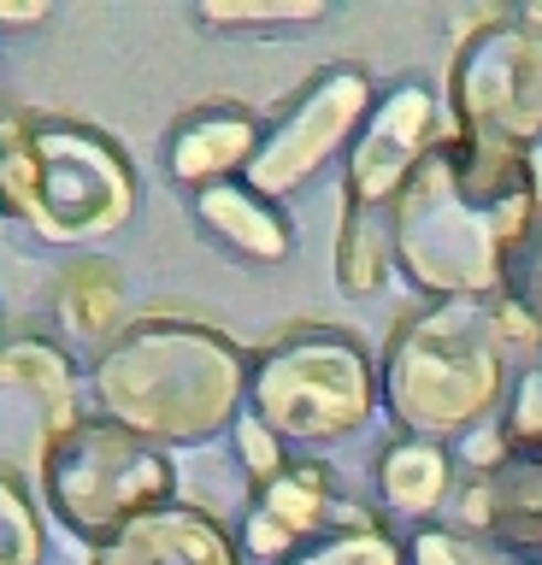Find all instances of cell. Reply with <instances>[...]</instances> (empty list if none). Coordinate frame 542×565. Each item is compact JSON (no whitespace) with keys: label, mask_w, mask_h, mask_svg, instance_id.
Here are the masks:
<instances>
[{"label":"cell","mask_w":542,"mask_h":565,"mask_svg":"<svg viewBox=\"0 0 542 565\" xmlns=\"http://www.w3.org/2000/svg\"><path fill=\"white\" fill-rule=\"evenodd\" d=\"M536 206L531 153L483 148L448 130L390 206L395 265L431 300H496Z\"/></svg>","instance_id":"6da1fadb"},{"label":"cell","mask_w":542,"mask_h":565,"mask_svg":"<svg viewBox=\"0 0 542 565\" xmlns=\"http://www.w3.org/2000/svg\"><path fill=\"white\" fill-rule=\"evenodd\" d=\"M248 353L224 330L195 318H142L95 360L100 418L125 424L153 448H189V441L236 430L248 401Z\"/></svg>","instance_id":"7a4b0ae2"},{"label":"cell","mask_w":542,"mask_h":565,"mask_svg":"<svg viewBox=\"0 0 542 565\" xmlns=\"http://www.w3.org/2000/svg\"><path fill=\"white\" fill-rule=\"evenodd\" d=\"M507 353L496 300H431L395 324L378 395L407 436H466L507 401Z\"/></svg>","instance_id":"3957f363"},{"label":"cell","mask_w":542,"mask_h":565,"mask_svg":"<svg viewBox=\"0 0 542 565\" xmlns=\"http://www.w3.org/2000/svg\"><path fill=\"white\" fill-rule=\"evenodd\" d=\"M0 212L42 242H95L130 224L136 171L89 124L19 113L0 124Z\"/></svg>","instance_id":"277c9868"},{"label":"cell","mask_w":542,"mask_h":565,"mask_svg":"<svg viewBox=\"0 0 542 565\" xmlns=\"http://www.w3.org/2000/svg\"><path fill=\"white\" fill-rule=\"evenodd\" d=\"M378 406V371L348 330L295 324L248 365V413L284 441H337L360 430Z\"/></svg>","instance_id":"5b68a950"},{"label":"cell","mask_w":542,"mask_h":565,"mask_svg":"<svg viewBox=\"0 0 542 565\" xmlns=\"http://www.w3.org/2000/svg\"><path fill=\"white\" fill-rule=\"evenodd\" d=\"M171 489H178V471L166 448L130 436L113 418H83L42 466V494L54 519L95 547L142 512L171 507Z\"/></svg>","instance_id":"8992f818"},{"label":"cell","mask_w":542,"mask_h":565,"mask_svg":"<svg viewBox=\"0 0 542 565\" xmlns=\"http://www.w3.org/2000/svg\"><path fill=\"white\" fill-rule=\"evenodd\" d=\"M454 130L483 148L531 153L542 141V12H489L448 65Z\"/></svg>","instance_id":"52a82bcc"},{"label":"cell","mask_w":542,"mask_h":565,"mask_svg":"<svg viewBox=\"0 0 542 565\" xmlns=\"http://www.w3.org/2000/svg\"><path fill=\"white\" fill-rule=\"evenodd\" d=\"M83 424L72 360L42 335L0 342V483L42 477L47 454Z\"/></svg>","instance_id":"ba28073f"},{"label":"cell","mask_w":542,"mask_h":565,"mask_svg":"<svg viewBox=\"0 0 542 565\" xmlns=\"http://www.w3.org/2000/svg\"><path fill=\"white\" fill-rule=\"evenodd\" d=\"M372 106H378V95H372V77H365L360 65L319 71V77L295 95L289 113L266 130V141H259V153L248 166V189L266 194V201L301 189L312 171L342 153V141L372 118ZM348 148H354V141H348Z\"/></svg>","instance_id":"9c48e42d"},{"label":"cell","mask_w":542,"mask_h":565,"mask_svg":"<svg viewBox=\"0 0 542 565\" xmlns=\"http://www.w3.org/2000/svg\"><path fill=\"white\" fill-rule=\"evenodd\" d=\"M436 148V95L418 77L395 83L360 124V141L348 148V206L390 212L407 177Z\"/></svg>","instance_id":"30bf717a"},{"label":"cell","mask_w":542,"mask_h":565,"mask_svg":"<svg viewBox=\"0 0 542 565\" xmlns=\"http://www.w3.org/2000/svg\"><path fill=\"white\" fill-rule=\"evenodd\" d=\"M337 524H372V519L337 507V494H330V471L319 466V459H289L272 483L254 489L248 512H242V547H248L254 559L289 565L301 547L330 536Z\"/></svg>","instance_id":"8fae6325"},{"label":"cell","mask_w":542,"mask_h":565,"mask_svg":"<svg viewBox=\"0 0 542 565\" xmlns=\"http://www.w3.org/2000/svg\"><path fill=\"white\" fill-rule=\"evenodd\" d=\"M89 565H242L231 530L201 507H153L89 554Z\"/></svg>","instance_id":"7c38bea8"},{"label":"cell","mask_w":542,"mask_h":565,"mask_svg":"<svg viewBox=\"0 0 542 565\" xmlns=\"http://www.w3.org/2000/svg\"><path fill=\"white\" fill-rule=\"evenodd\" d=\"M259 124L254 113H242L231 100H213V106H195L171 124L166 136V171L178 177L183 189H213V183H231V171H248L254 153H259Z\"/></svg>","instance_id":"4fadbf2b"},{"label":"cell","mask_w":542,"mask_h":565,"mask_svg":"<svg viewBox=\"0 0 542 565\" xmlns=\"http://www.w3.org/2000/svg\"><path fill=\"white\" fill-rule=\"evenodd\" d=\"M460 512L471 530H489V542L519 565H542V466L501 459L496 471L471 477L460 494Z\"/></svg>","instance_id":"5bb4252c"},{"label":"cell","mask_w":542,"mask_h":565,"mask_svg":"<svg viewBox=\"0 0 542 565\" xmlns=\"http://www.w3.org/2000/svg\"><path fill=\"white\" fill-rule=\"evenodd\" d=\"M195 212H201V224L213 230L219 242H231L236 254H248V259H289V224H284V212H277L266 194H254L248 183H213V189H201L195 194Z\"/></svg>","instance_id":"9a60e30c"},{"label":"cell","mask_w":542,"mask_h":565,"mask_svg":"<svg viewBox=\"0 0 542 565\" xmlns=\"http://www.w3.org/2000/svg\"><path fill=\"white\" fill-rule=\"evenodd\" d=\"M378 494L383 507L401 512V519H425L454 494V459L443 441L425 436H401L378 454Z\"/></svg>","instance_id":"2e32d148"},{"label":"cell","mask_w":542,"mask_h":565,"mask_svg":"<svg viewBox=\"0 0 542 565\" xmlns=\"http://www.w3.org/2000/svg\"><path fill=\"white\" fill-rule=\"evenodd\" d=\"M60 324L72 335H89V342H118V324H125V277L113 271L107 259H83L60 277Z\"/></svg>","instance_id":"e0dca14e"},{"label":"cell","mask_w":542,"mask_h":565,"mask_svg":"<svg viewBox=\"0 0 542 565\" xmlns=\"http://www.w3.org/2000/svg\"><path fill=\"white\" fill-rule=\"evenodd\" d=\"M496 318H501V335L507 348H542V206L531 230L519 236L513 259L501 271V295H496Z\"/></svg>","instance_id":"ac0fdd59"},{"label":"cell","mask_w":542,"mask_h":565,"mask_svg":"<svg viewBox=\"0 0 542 565\" xmlns=\"http://www.w3.org/2000/svg\"><path fill=\"white\" fill-rule=\"evenodd\" d=\"M395 259V224L390 212L348 206L342 201V236H337V282L348 295H378Z\"/></svg>","instance_id":"d6986e66"},{"label":"cell","mask_w":542,"mask_h":565,"mask_svg":"<svg viewBox=\"0 0 542 565\" xmlns=\"http://www.w3.org/2000/svg\"><path fill=\"white\" fill-rule=\"evenodd\" d=\"M289 565H401V542L383 536L378 524H337L330 536L301 547Z\"/></svg>","instance_id":"ffe728a7"},{"label":"cell","mask_w":542,"mask_h":565,"mask_svg":"<svg viewBox=\"0 0 542 565\" xmlns=\"http://www.w3.org/2000/svg\"><path fill=\"white\" fill-rule=\"evenodd\" d=\"M42 512L24 483H0V565H42Z\"/></svg>","instance_id":"44dd1931"},{"label":"cell","mask_w":542,"mask_h":565,"mask_svg":"<svg viewBox=\"0 0 542 565\" xmlns=\"http://www.w3.org/2000/svg\"><path fill=\"white\" fill-rule=\"evenodd\" d=\"M325 18L319 0H266V7H201V24H219V30H259V24H312Z\"/></svg>","instance_id":"7402d4cb"},{"label":"cell","mask_w":542,"mask_h":565,"mask_svg":"<svg viewBox=\"0 0 542 565\" xmlns=\"http://www.w3.org/2000/svg\"><path fill=\"white\" fill-rule=\"evenodd\" d=\"M236 448H242V466H248L254 489H259V483H272V477L289 466V454H284V436H277V430H266V424H259L254 413H242V418H236Z\"/></svg>","instance_id":"603a6c76"},{"label":"cell","mask_w":542,"mask_h":565,"mask_svg":"<svg viewBox=\"0 0 542 565\" xmlns=\"http://www.w3.org/2000/svg\"><path fill=\"white\" fill-rule=\"evenodd\" d=\"M413 565H478L471 559V547L454 536V530H418L413 547H407Z\"/></svg>","instance_id":"cb8c5ba5"},{"label":"cell","mask_w":542,"mask_h":565,"mask_svg":"<svg viewBox=\"0 0 542 565\" xmlns=\"http://www.w3.org/2000/svg\"><path fill=\"white\" fill-rule=\"evenodd\" d=\"M47 18V7H0V24H36Z\"/></svg>","instance_id":"d4e9b609"}]
</instances>
